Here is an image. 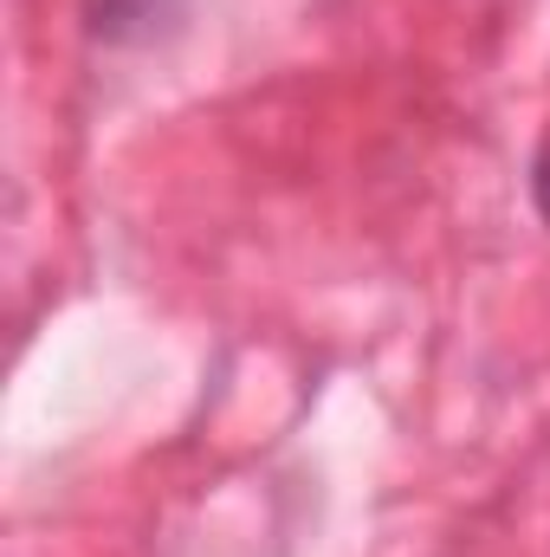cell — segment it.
<instances>
[{
	"label": "cell",
	"mask_w": 550,
	"mask_h": 557,
	"mask_svg": "<svg viewBox=\"0 0 550 557\" xmlns=\"http://www.w3.org/2000/svg\"><path fill=\"white\" fill-rule=\"evenodd\" d=\"M188 13V0H85V20L104 46H142L155 33H168Z\"/></svg>",
	"instance_id": "6da1fadb"
},
{
	"label": "cell",
	"mask_w": 550,
	"mask_h": 557,
	"mask_svg": "<svg viewBox=\"0 0 550 557\" xmlns=\"http://www.w3.org/2000/svg\"><path fill=\"white\" fill-rule=\"evenodd\" d=\"M532 195H538V214L550 221V149L538 156V169H532Z\"/></svg>",
	"instance_id": "7a4b0ae2"
}]
</instances>
